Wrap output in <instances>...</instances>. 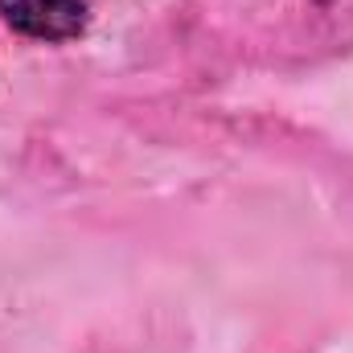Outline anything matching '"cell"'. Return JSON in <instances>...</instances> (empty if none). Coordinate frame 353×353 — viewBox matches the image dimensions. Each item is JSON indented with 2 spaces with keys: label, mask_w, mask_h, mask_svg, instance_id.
Instances as JSON below:
<instances>
[{
  "label": "cell",
  "mask_w": 353,
  "mask_h": 353,
  "mask_svg": "<svg viewBox=\"0 0 353 353\" xmlns=\"http://www.w3.org/2000/svg\"><path fill=\"white\" fill-rule=\"evenodd\" d=\"M0 21L21 37L37 41H70L87 29V0H0Z\"/></svg>",
  "instance_id": "obj_1"
}]
</instances>
